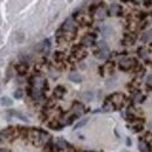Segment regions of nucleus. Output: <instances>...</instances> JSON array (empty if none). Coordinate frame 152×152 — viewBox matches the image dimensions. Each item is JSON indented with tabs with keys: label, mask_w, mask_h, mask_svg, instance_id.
Listing matches in <instances>:
<instances>
[{
	"label": "nucleus",
	"mask_w": 152,
	"mask_h": 152,
	"mask_svg": "<svg viewBox=\"0 0 152 152\" xmlns=\"http://www.w3.org/2000/svg\"><path fill=\"white\" fill-rule=\"evenodd\" d=\"M31 84L33 86L34 89H39V90H43V89H48V84L47 81L43 78L42 75H34L31 77Z\"/></svg>",
	"instance_id": "obj_1"
},
{
	"label": "nucleus",
	"mask_w": 152,
	"mask_h": 152,
	"mask_svg": "<svg viewBox=\"0 0 152 152\" xmlns=\"http://www.w3.org/2000/svg\"><path fill=\"white\" fill-rule=\"evenodd\" d=\"M108 101H110V103L114 105L115 109H121L125 103V96L121 93H115L108 97Z\"/></svg>",
	"instance_id": "obj_2"
},
{
	"label": "nucleus",
	"mask_w": 152,
	"mask_h": 152,
	"mask_svg": "<svg viewBox=\"0 0 152 152\" xmlns=\"http://www.w3.org/2000/svg\"><path fill=\"white\" fill-rule=\"evenodd\" d=\"M137 63H138V62H137L134 58H131V57H124V58H121L118 66H119V69H121V70L126 72V70H130V69L134 68Z\"/></svg>",
	"instance_id": "obj_3"
},
{
	"label": "nucleus",
	"mask_w": 152,
	"mask_h": 152,
	"mask_svg": "<svg viewBox=\"0 0 152 152\" xmlns=\"http://www.w3.org/2000/svg\"><path fill=\"white\" fill-rule=\"evenodd\" d=\"M17 131L13 126H8L5 130L0 131V140H12L15 138Z\"/></svg>",
	"instance_id": "obj_4"
},
{
	"label": "nucleus",
	"mask_w": 152,
	"mask_h": 152,
	"mask_svg": "<svg viewBox=\"0 0 152 152\" xmlns=\"http://www.w3.org/2000/svg\"><path fill=\"white\" fill-rule=\"evenodd\" d=\"M61 31L64 32V33H72V34H75L76 25H75V22H74V20L70 19V18L66 20V21L63 22L62 27H61Z\"/></svg>",
	"instance_id": "obj_5"
},
{
	"label": "nucleus",
	"mask_w": 152,
	"mask_h": 152,
	"mask_svg": "<svg viewBox=\"0 0 152 152\" xmlns=\"http://www.w3.org/2000/svg\"><path fill=\"white\" fill-rule=\"evenodd\" d=\"M35 49H37L38 52L43 53V54H48L49 50H50V40H49V39L43 40L42 42H40L38 46L35 47Z\"/></svg>",
	"instance_id": "obj_6"
},
{
	"label": "nucleus",
	"mask_w": 152,
	"mask_h": 152,
	"mask_svg": "<svg viewBox=\"0 0 152 152\" xmlns=\"http://www.w3.org/2000/svg\"><path fill=\"white\" fill-rule=\"evenodd\" d=\"M73 55L75 57L76 60H82V58H84V57L87 56L88 54H87V52L83 49V46H75L74 48H73Z\"/></svg>",
	"instance_id": "obj_7"
},
{
	"label": "nucleus",
	"mask_w": 152,
	"mask_h": 152,
	"mask_svg": "<svg viewBox=\"0 0 152 152\" xmlns=\"http://www.w3.org/2000/svg\"><path fill=\"white\" fill-rule=\"evenodd\" d=\"M96 41V34H87L84 35L82 40H81V46H84V47H90L95 43Z\"/></svg>",
	"instance_id": "obj_8"
},
{
	"label": "nucleus",
	"mask_w": 152,
	"mask_h": 152,
	"mask_svg": "<svg viewBox=\"0 0 152 152\" xmlns=\"http://www.w3.org/2000/svg\"><path fill=\"white\" fill-rule=\"evenodd\" d=\"M72 113L75 117H80L82 116L84 113V105L80 102H74L73 103V107H72Z\"/></svg>",
	"instance_id": "obj_9"
},
{
	"label": "nucleus",
	"mask_w": 152,
	"mask_h": 152,
	"mask_svg": "<svg viewBox=\"0 0 152 152\" xmlns=\"http://www.w3.org/2000/svg\"><path fill=\"white\" fill-rule=\"evenodd\" d=\"M122 13V7L118 4H113L109 8V14L111 17H119Z\"/></svg>",
	"instance_id": "obj_10"
},
{
	"label": "nucleus",
	"mask_w": 152,
	"mask_h": 152,
	"mask_svg": "<svg viewBox=\"0 0 152 152\" xmlns=\"http://www.w3.org/2000/svg\"><path fill=\"white\" fill-rule=\"evenodd\" d=\"M31 96H32V98L33 99H35V101H43L45 99V95H43V93H42V90H39V89H32V91H31Z\"/></svg>",
	"instance_id": "obj_11"
},
{
	"label": "nucleus",
	"mask_w": 152,
	"mask_h": 152,
	"mask_svg": "<svg viewBox=\"0 0 152 152\" xmlns=\"http://www.w3.org/2000/svg\"><path fill=\"white\" fill-rule=\"evenodd\" d=\"M99 31H101V33H102V35L104 37V38H108V37H111L113 34H114V29L110 27V26H102V27H99Z\"/></svg>",
	"instance_id": "obj_12"
},
{
	"label": "nucleus",
	"mask_w": 152,
	"mask_h": 152,
	"mask_svg": "<svg viewBox=\"0 0 152 152\" xmlns=\"http://www.w3.org/2000/svg\"><path fill=\"white\" fill-rule=\"evenodd\" d=\"M66 93H67V90H66V88L63 86H57L56 88L54 89V97L55 98H62Z\"/></svg>",
	"instance_id": "obj_13"
},
{
	"label": "nucleus",
	"mask_w": 152,
	"mask_h": 152,
	"mask_svg": "<svg viewBox=\"0 0 152 152\" xmlns=\"http://www.w3.org/2000/svg\"><path fill=\"white\" fill-rule=\"evenodd\" d=\"M50 140V134L48 132H46V131H40V145L42 144H47L48 142Z\"/></svg>",
	"instance_id": "obj_14"
},
{
	"label": "nucleus",
	"mask_w": 152,
	"mask_h": 152,
	"mask_svg": "<svg viewBox=\"0 0 152 152\" xmlns=\"http://www.w3.org/2000/svg\"><path fill=\"white\" fill-rule=\"evenodd\" d=\"M14 68H15V70L19 73L20 75H22V74H26V73H27L28 66L25 64V63H22V62H20V63H18V64L14 66Z\"/></svg>",
	"instance_id": "obj_15"
},
{
	"label": "nucleus",
	"mask_w": 152,
	"mask_h": 152,
	"mask_svg": "<svg viewBox=\"0 0 152 152\" xmlns=\"http://www.w3.org/2000/svg\"><path fill=\"white\" fill-rule=\"evenodd\" d=\"M97 47H98V50L99 52H103V53H108L110 54V49H109V46L105 41H99L97 43Z\"/></svg>",
	"instance_id": "obj_16"
},
{
	"label": "nucleus",
	"mask_w": 152,
	"mask_h": 152,
	"mask_svg": "<svg viewBox=\"0 0 152 152\" xmlns=\"http://www.w3.org/2000/svg\"><path fill=\"white\" fill-rule=\"evenodd\" d=\"M68 78H69L72 82H75V83H80V82L82 81V76L80 75L78 73H76V72H72V73H69Z\"/></svg>",
	"instance_id": "obj_17"
},
{
	"label": "nucleus",
	"mask_w": 152,
	"mask_h": 152,
	"mask_svg": "<svg viewBox=\"0 0 152 152\" xmlns=\"http://www.w3.org/2000/svg\"><path fill=\"white\" fill-rule=\"evenodd\" d=\"M134 40H136V37H134L133 34H125V35H124V39H123V43L131 46V45L134 43Z\"/></svg>",
	"instance_id": "obj_18"
},
{
	"label": "nucleus",
	"mask_w": 152,
	"mask_h": 152,
	"mask_svg": "<svg viewBox=\"0 0 152 152\" xmlns=\"http://www.w3.org/2000/svg\"><path fill=\"white\" fill-rule=\"evenodd\" d=\"M96 17V19L98 20H103L105 18V14H107V12H105V10L104 8H102V7H98L97 10H96V12L94 13Z\"/></svg>",
	"instance_id": "obj_19"
},
{
	"label": "nucleus",
	"mask_w": 152,
	"mask_h": 152,
	"mask_svg": "<svg viewBox=\"0 0 152 152\" xmlns=\"http://www.w3.org/2000/svg\"><path fill=\"white\" fill-rule=\"evenodd\" d=\"M142 41L145 42V43H150V42H152V29L146 31V32L142 35Z\"/></svg>",
	"instance_id": "obj_20"
},
{
	"label": "nucleus",
	"mask_w": 152,
	"mask_h": 152,
	"mask_svg": "<svg viewBox=\"0 0 152 152\" xmlns=\"http://www.w3.org/2000/svg\"><path fill=\"white\" fill-rule=\"evenodd\" d=\"M0 105H2V107H12L13 105V101L7 96L1 97L0 98Z\"/></svg>",
	"instance_id": "obj_21"
},
{
	"label": "nucleus",
	"mask_w": 152,
	"mask_h": 152,
	"mask_svg": "<svg viewBox=\"0 0 152 152\" xmlns=\"http://www.w3.org/2000/svg\"><path fill=\"white\" fill-rule=\"evenodd\" d=\"M138 149H139V151H142V152H148L150 150L149 143L145 142V140H139V143H138Z\"/></svg>",
	"instance_id": "obj_22"
},
{
	"label": "nucleus",
	"mask_w": 152,
	"mask_h": 152,
	"mask_svg": "<svg viewBox=\"0 0 152 152\" xmlns=\"http://www.w3.org/2000/svg\"><path fill=\"white\" fill-rule=\"evenodd\" d=\"M81 97L86 101V102H90V101H93L94 99V93L93 91H84V93H82L81 94Z\"/></svg>",
	"instance_id": "obj_23"
},
{
	"label": "nucleus",
	"mask_w": 152,
	"mask_h": 152,
	"mask_svg": "<svg viewBox=\"0 0 152 152\" xmlns=\"http://www.w3.org/2000/svg\"><path fill=\"white\" fill-rule=\"evenodd\" d=\"M56 146L58 148V149H68V148H69V144H68L64 139L58 138L56 142Z\"/></svg>",
	"instance_id": "obj_24"
},
{
	"label": "nucleus",
	"mask_w": 152,
	"mask_h": 152,
	"mask_svg": "<svg viewBox=\"0 0 152 152\" xmlns=\"http://www.w3.org/2000/svg\"><path fill=\"white\" fill-rule=\"evenodd\" d=\"M48 125H49V128L53 129V130H62V126H63L58 121H53V122H50Z\"/></svg>",
	"instance_id": "obj_25"
},
{
	"label": "nucleus",
	"mask_w": 152,
	"mask_h": 152,
	"mask_svg": "<svg viewBox=\"0 0 152 152\" xmlns=\"http://www.w3.org/2000/svg\"><path fill=\"white\" fill-rule=\"evenodd\" d=\"M114 109H115L114 105L110 103V101H107V102L104 103L103 108H102V111H104V113H110V111H113Z\"/></svg>",
	"instance_id": "obj_26"
},
{
	"label": "nucleus",
	"mask_w": 152,
	"mask_h": 152,
	"mask_svg": "<svg viewBox=\"0 0 152 152\" xmlns=\"http://www.w3.org/2000/svg\"><path fill=\"white\" fill-rule=\"evenodd\" d=\"M10 114L13 115V116H15V117H18L19 119H21V121H23V122H27V123L29 122V119H28V118H27V117H26V116H25L23 114H21V113H19V111H11Z\"/></svg>",
	"instance_id": "obj_27"
},
{
	"label": "nucleus",
	"mask_w": 152,
	"mask_h": 152,
	"mask_svg": "<svg viewBox=\"0 0 152 152\" xmlns=\"http://www.w3.org/2000/svg\"><path fill=\"white\" fill-rule=\"evenodd\" d=\"M138 55L142 57V58H148V56H149V52H148L146 48L140 47V48H138Z\"/></svg>",
	"instance_id": "obj_28"
},
{
	"label": "nucleus",
	"mask_w": 152,
	"mask_h": 152,
	"mask_svg": "<svg viewBox=\"0 0 152 152\" xmlns=\"http://www.w3.org/2000/svg\"><path fill=\"white\" fill-rule=\"evenodd\" d=\"M88 122H89V118H83V119H81L75 126H74V130H77V129H80V128H83Z\"/></svg>",
	"instance_id": "obj_29"
},
{
	"label": "nucleus",
	"mask_w": 152,
	"mask_h": 152,
	"mask_svg": "<svg viewBox=\"0 0 152 152\" xmlns=\"http://www.w3.org/2000/svg\"><path fill=\"white\" fill-rule=\"evenodd\" d=\"M63 58H64V53H62V52H55V54H54V60H55L56 62H62Z\"/></svg>",
	"instance_id": "obj_30"
},
{
	"label": "nucleus",
	"mask_w": 152,
	"mask_h": 152,
	"mask_svg": "<svg viewBox=\"0 0 152 152\" xmlns=\"http://www.w3.org/2000/svg\"><path fill=\"white\" fill-rule=\"evenodd\" d=\"M13 96H14V98H17V99L22 98V97H23V90H22V89H17V90L13 93Z\"/></svg>",
	"instance_id": "obj_31"
},
{
	"label": "nucleus",
	"mask_w": 152,
	"mask_h": 152,
	"mask_svg": "<svg viewBox=\"0 0 152 152\" xmlns=\"http://www.w3.org/2000/svg\"><path fill=\"white\" fill-rule=\"evenodd\" d=\"M145 99V97L142 95L140 93H137L136 96H134V98H133V102H136V103H140V102H143Z\"/></svg>",
	"instance_id": "obj_32"
},
{
	"label": "nucleus",
	"mask_w": 152,
	"mask_h": 152,
	"mask_svg": "<svg viewBox=\"0 0 152 152\" xmlns=\"http://www.w3.org/2000/svg\"><path fill=\"white\" fill-rule=\"evenodd\" d=\"M95 55L98 57V58H107V57L109 56L108 53H103V52H99V50H96Z\"/></svg>",
	"instance_id": "obj_33"
},
{
	"label": "nucleus",
	"mask_w": 152,
	"mask_h": 152,
	"mask_svg": "<svg viewBox=\"0 0 152 152\" xmlns=\"http://www.w3.org/2000/svg\"><path fill=\"white\" fill-rule=\"evenodd\" d=\"M49 75L52 76L53 78H57V76H58V73L56 72V69H54L53 67H49Z\"/></svg>",
	"instance_id": "obj_34"
},
{
	"label": "nucleus",
	"mask_w": 152,
	"mask_h": 152,
	"mask_svg": "<svg viewBox=\"0 0 152 152\" xmlns=\"http://www.w3.org/2000/svg\"><path fill=\"white\" fill-rule=\"evenodd\" d=\"M13 77V73H12V67H8L7 68V72H6V80H11Z\"/></svg>",
	"instance_id": "obj_35"
},
{
	"label": "nucleus",
	"mask_w": 152,
	"mask_h": 152,
	"mask_svg": "<svg viewBox=\"0 0 152 152\" xmlns=\"http://www.w3.org/2000/svg\"><path fill=\"white\" fill-rule=\"evenodd\" d=\"M148 84L152 86V75H149V76H148Z\"/></svg>",
	"instance_id": "obj_36"
},
{
	"label": "nucleus",
	"mask_w": 152,
	"mask_h": 152,
	"mask_svg": "<svg viewBox=\"0 0 152 152\" xmlns=\"http://www.w3.org/2000/svg\"><path fill=\"white\" fill-rule=\"evenodd\" d=\"M126 145H128V146L131 145V139H130V138H126Z\"/></svg>",
	"instance_id": "obj_37"
},
{
	"label": "nucleus",
	"mask_w": 152,
	"mask_h": 152,
	"mask_svg": "<svg viewBox=\"0 0 152 152\" xmlns=\"http://www.w3.org/2000/svg\"><path fill=\"white\" fill-rule=\"evenodd\" d=\"M0 152H10V150H8V149H1Z\"/></svg>",
	"instance_id": "obj_38"
},
{
	"label": "nucleus",
	"mask_w": 152,
	"mask_h": 152,
	"mask_svg": "<svg viewBox=\"0 0 152 152\" xmlns=\"http://www.w3.org/2000/svg\"><path fill=\"white\" fill-rule=\"evenodd\" d=\"M149 130H151V131H152V122H150V123H149Z\"/></svg>",
	"instance_id": "obj_39"
},
{
	"label": "nucleus",
	"mask_w": 152,
	"mask_h": 152,
	"mask_svg": "<svg viewBox=\"0 0 152 152\" xmlns=\"http://www.w3.org/2000/svg\"><path fill=\"white\" fill-rule=\"evenodd\" d=\"M1 64H2V61H1V60H0V66H1Z\"/></svg>",
	"instance_id": "obj_40"
},
{
	"label": "nucleus",
	"mask_w": 152,
	"mask_h": 152,
	"mask_svg": "<svg viewBox=\"0 0 152 152\" xmlns=\"http://www.w3.org/2000/svg\"><path fill=\"white\" fill-rule=\"evenodd\" d=\"M0 93H1V90H0Z\"/></svg>",
	"instance_id": "obj_41"
}]
</instances>
